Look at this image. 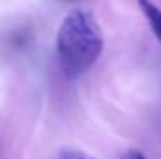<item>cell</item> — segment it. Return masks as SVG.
<instances>
[{
  "label": "cell",
  "mask_w": 161,
  "mask_h": 159,
  "mask_svg": "<svg viewBox=\"0 0 161 159\" xmlns=\"http://www.w3.org/2000/svg\"><path fill=\"white\" fill-rule=\"evenodd\" d=\"M103 51V36L92 13L84 9L69 11L56 34V52L62 69L75 77L86 71Z\"/></svg>",
  "instance_id": "1"
},
{
  "label": "cell",
  "mask_w": 161,
  "mask_h": 159,
  "mask_svg": "<svg viewBox=\"0 0 161 159\" xmlns=\"http://www.w3.org/2000/svg\"><path fill=\"white\" fill-rule=\"evenodd\" d=\"M139 6H141V11L144 13L146 21L150 23L156 38L161 41V9L150 0H139Z\"/></svg>",
  "instance_id": "2"
},
{
  "label": "cell",
  "mask_w": 161,
  "mask_h": 159,
  "mask_svg": "<svg viewBox=\"0 0 161 159\" xmlns=\"http://www.w3.org/2000/svg\"><path fill=\"white\" fill-rule=\"evenodd\" d=\"M58 159H96V157L90 156V154H84V152H80V150H71V148H68V150H62V152L58 154Z\"/></svg>",
  "instance_id": "3"
},
{
  "label": "cell",
  "mask_w": 161,
  "mask_h": 159,
  "mask_svg": "<svg viewBox=\"0 0 161 159\" xmlns=\"http://www.w3.org/2000/svg\"><path fill=\"white\" fill-rule=\"evenodd\" d=\"M124 159H146L141 152H137V150H131V152H127L125 156H124Z\"/></svg>",
  "instance_id": "4"
}]
</instances>
